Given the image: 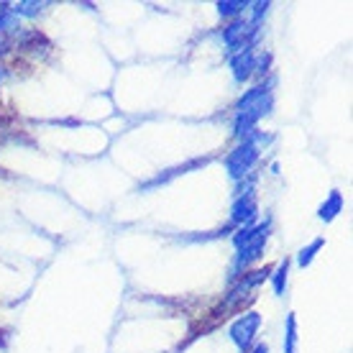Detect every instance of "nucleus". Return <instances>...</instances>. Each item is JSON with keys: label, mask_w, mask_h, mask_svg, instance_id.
<instances>
[{"label": "nucleus", "mask_w": 353, "mask_h": 353, "mask_svg": "<svg viewBox=\"0 0 353 353\" xmlns=\"http://www.w3.org/2000/svg\"><path fill=\"white\" fill-rule=\"evenodd\" d=\"M230 70H233V77L239 82H246L254 70H256V54L254 49H246V52H239L230 57Z\"/></svg>", "instance_id": "7"}, {"label": "nucleus", "mask_w": 353, "mask_h": 353, "mask_svg": "<svg viewBox=\"0 0 353 353\" xmlns=\"http://www.w3.org/2000/svg\"><path fill=\"white\" fill-rule=\"evenodd\" d=\"M323 246H325V239H315L310 246H305L300 254H297V264H300L302 269H305V266H310V264H312V259L318 256V251Z\"/></svg>", "instance_id": "13"}, {"label": "nucleus", "mask_w": 353, "mask_h": 353, "mask_svg": "<svg viewBox=\"0 0 353 353\" xmlns=\"http://www.w3.org/2000/svg\"><path fill=\"white\" fill-rule=\"evenodd\" d=\"M254 353H269V345H266V343H259L256 348H254Z\"/></svg>", "instance_id": "18"}, {"label": "nucleus", "mask_w": 353, "mask_h": 353, "mask_svg": "<svg viewBox=\"0 0 353 353\" xmlns=\"http://www.w3.org/2000/svg\"><path fill=\"white\" fill-rule=\"evenodd\" d=\"M269 108H272V95L264 97L261 103H256L254 108H248V110H243V113L236 115V123H233V131H236V136H248L251 133V128L259 123V118H264L266 113H269Z\"/></svg>", "instance_id": "5"}, {"label": "nucleus", "mask_w": 353, "mask_h": 353, "mask_svg": "<svg viewBox=\"0 0 353 353\" xmlns=\"http://www.w3.org/2000/svg\"><path fill=\"white\" fill-rule=\"evenodd\" d=\"M41 8H44V3H18L16 8H13V13L16 16H39L41 13Z\"/></svg>", "instance_id": "16"}, {"label": "nucleus", "mask_w": 353, "mask_h": 353, "mask_svg": "<svg viewBox=\"0 0 353 353\" xmlns=\"http://www.w3.org/2000/svg\"><path fill=\"white\" fill-rule=\"evenodd\" d=\"M261 139H266V136H261V133L243 136V141L225 157V167H228L233 179H241L254 169V164L259 161V154H261Z\"/></svg>", "instance_id": "2"}, {"label": "nucleus", "mask_w": 353, "mask_h": 353, "mask_svg": "<svg viewBox=\"0 0 353 353\" xmlns=\"http://www.w3.org/2000/svg\"><path fill=\"white\" fill-rule=\"evenodd\" d=\"M272 274V269L269 266H264V269H256V272H248V274H243V279H241L233 290L225 294V300L218 305V310L212 312L215 318H228L230 312H239L243 305H246L248 300H254V294L251 292L256 290L259 284L264 282L266 276Z\"/></svg>", "instance_id": "1"}, {"label": "nucleus", "mask_w": 353, "mask_h": 353, "mask_svg": "<svg viewBox=\"0 0 353 353\" xmlns=\"http://www.w3.org/2000/svg\"><path fill=\"white\" fill-rule=\"evenodd\" d=\"M0 82H3V70H0Z\"/></svg>", "instance_id": "19"}, {"label": "nucleus", "mask_w": 353, "mask_h": 353, "mask_svg": "<svg viewBox=\"0 0 353 353\" xmlns=\"http://www.w3.org/2000/svg\"><path fill=\"white\" fill-rule=\"evenodd\" d=\"M246 8H248V3H243V0H221V3H218V13H221V16H239V13H243Z\"/></svg>", "instance_id": "15"}, {"label": "nucleus", "mask_w": 353, "mask_h": 353, "mask_svg": "<svg viewBox=\"0 0 353 353\" xmlns=\"http://www.w3.org/2000/svg\"><path fill=\"white\" fill-rule=\"evenodd\" d=\"M10 46H13V41H10V36H8V34H0V57H3V54H8V52H10Z\"/></svg>", "instance_id": "17"}, {"label": "nucleus", "mask_w": 353, "mask_h": 353, "mask_svg": "<svg viewBox=\"0 0 353 353\" xmlns=\"http://www.w3.org/2000/svg\"><path fill=\"white\" fill-rule=\"evenodd\" d=\"M266 239H269V233H266V236H259L256 241H251V243H246V246L239 248V256H236L233 274L241 272V269H246L251 261H256V259L261 256V251H264V246H266Z\"/></svg>", "instance_id": "8"}, {"label": "nucleus", "mask_w": 353, "mask_h": 353, "mask_svg": "<svg viewBox=\"0 0 353 353\" xmlns=\"http://www.w3.org/2000/svg\"><path fill=\"white\" fill-rule=\"evenodd\" d=\"M259 205H256V194L254 192H241L236 205H233V223H241V225H251V221L256 218Z\"/></svg>", "instance_id": "6"}, {"label": "nucleus", "mask_w": 353, "mask_h": 353, "mask_svg": "<svg viewBox=\"0 0 353 353\" xmlns=\"http://www.w3.org/2000/svg\"><path fill=\"white\" fill-rule=\"evenodd\" d=\"M287 274H290V261L284 259L282 264H279V269L272 274V287H274V294H279L282 297L284 290H287Z\"/></svg>", "instance_id": "14"}, {"label": "nucleus", "mask_w": 353, "mask_h": 353, "mask_svg": "<svg viewBox=\"0 0 353 353\" xmlns=\"http://www.w3.org/2000/svg\"><path fill=\"white\" fill-rule=\"evenodd\" d=\"M266 230H269V223H261V225H256V228H251V225H243V228L236 233V239H233V243L236 246H246V243H251V241H256L259 236H266Z\"/></svg>", "instance_id": "11"}, {"label": "nucleus", "mask_w": 353, "mask_h": 353, "mask_svg": "<svg viewBox=\"0 0 353 353\" xmlns=\"http://www.w3.org/2000/svg\"><path fill=\"white\" fill-rule=\"evenodd\" d=\"M284 353H297V315H287V333H284Z\"/></svg>", "instance_id": "12"}, {"label": "nucleus", "mask_w": 353, "mask_h": 353, "mask_svg": "<svg viewBox=\"0 0 353 353\" xmlns=\"http://www.w3.org/2000/svg\"><path fill=\"white\" fill-rule=\"evenodd\" d=\"M256 31L259 28L254 23H248V21H233L228 28H223V41L228 46L230 57L239 52H246V49H254Z\"/></svg>", "instance_id": "3"}, {"label": "nucleus", "mask_w": 353, "mask_h": 353, "mask_svg": "<svg viewBox=\"0 0 353 353\" xmlns=\"http://www.w3.org/2000/svg\"><path fill=\"white\" fill-rule=\"evenodd\" d=\"M341 210H343V194L338 192V190H333V192H330V197H327L325 203L320 205L318 218H320V221L330 223V221H336V215Z\"/></svg>", "instance_id": "9"}, {"label": "nucleus", "mask_w": 353, "mask_h": 353, "mask_svg": "<svg viewBox=\"0 0 353 353\" xmlns=\"http://www.w3.org/2000/svg\"><path fill=\"white\" fill-rule=\"evenodd\" d=\"M269 95H272V92H269V85H256V88H251L246 95L236 103V110H239V113H243V110L254 108L256 103H261V100H264V97H269Z\"/></svg>", "instance_id": "10"}, {"label": "nucleus", "mask_w": 353, "mask_h": 353, "mask_svg": "<svg viewBox=\"0 0 353 353\" xmlns=\"http://www.w3.org/2000/svg\"><path fill=\"white\" fill-rule=\"evenodd\" d=\"M259 327H261V315H259V312H246V315H241V318L230 325V338H233V343L239 345L241 351H246L248 345L254 343Z\"/></svg>", "instance_id": "4"}]
</instances>
